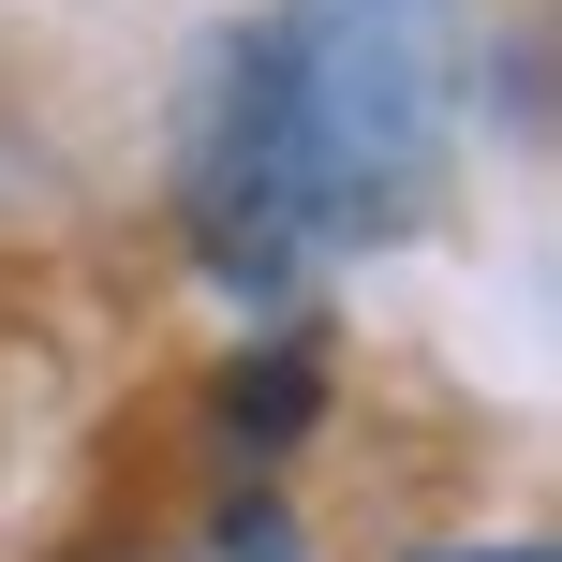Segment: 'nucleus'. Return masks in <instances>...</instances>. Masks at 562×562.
<instances>
[{"label":"nucleus","mask_w":562,"mask_h":562,"mask_svg":"<svg viewBox=\"0 0 562 562\" xmlns=\"http://www.w3.org/2000/svg\"><path fill=\"white\" fill-rule=\"evenodd\" d=\"M178 207H193V252L237 281V296H281L340 252L326 237V193L296 164V119H281V75H267V30H237L207 59V104H193V164H178Z\"/></svg>","instance_id":"f03ea898"},{"label":"nucleus","mask_w":562,"mask_h":562,"mask_svg":"<svg viewBox=\"0 0 562 562\" xmlns=\"http://www.w3.org/2000/svg\"><path fill=\"white\" fill-rule=\"evenodd\" d=\"M429 562H548V548H533V533H518V548H429Z\"/></svg>","instance_id":"39448f33"},{"label":"nucleus","mask_w":562,"mask_h":562,"mask_svg":"<svg viewBox=\"0 0 562 562\" xmlns=\"http://www.w3.org/2000/svg\"><path fill=\"white\" fill-rule=\"evenodd\" d=\"M267 75L296 119V164L326 193V237H400L445 178V89H459V0H281Z\"/></svg>","instance_id":"f257e3e1"},{"label":"nucleus","mask_w":562,"mask_h":562,"mask_svg":"<svg viewBox=\"0 0 562 562\" xmlns=\"http://www.w3.org/2000/svg\"><path fill=\"white\" fill-rule=\"evenodd\" d=\"M223 429H237V445H296V429H311V356H252L223 385Z\"/></svg>","instance_id":"7ed1b4c3"},{"label":"nucleus","mask_w":562,"mask_h":562,"mask_svg":"<svg viewBox=\"0 0 562 562\" xmlns=\"http://www.w3.org/2000/svg\"><path fill=\"white\" fill-rule=\"evenodd\" d=\"M223 562H311V548H296V518L252 488V504H223Z\"/></svg>","instance_id":"20e7f679"}]
</instances>
